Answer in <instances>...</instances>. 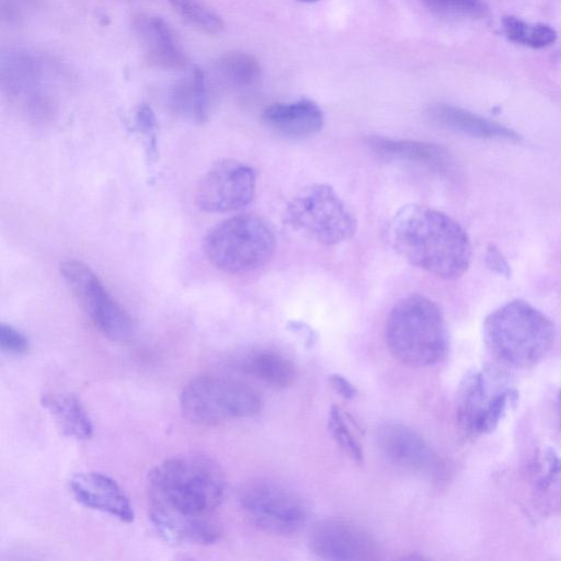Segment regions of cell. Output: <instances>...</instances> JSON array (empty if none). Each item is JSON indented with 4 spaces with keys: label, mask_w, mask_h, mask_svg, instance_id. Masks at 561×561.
Segmentation results:
<instances>
[{
    "label": "cell",
    "mask_w": 561,
    "mask_h": 561,
    "mask_svg": "<svg viewBox=\"0 0 561 561\" xmlns=\"http://www.w3.org/2000/svg\"><path fill=\"white\" fill-rule=\"evenodd\" d=\"M242 367L274 389L288 388L297 378V368L291 359L274 350H262L248 355Z\"/></svg>",
    "instance_id": "21"
},
{
    "label": "cell",
    "mask_w": 561,
    "mask_h": 561,
    "mask_svg": "<svg viewBox=\"0 0 561 561\" xmlns=\"http://www.w3.org/2000/svg\"><path fill=\"white\" fill-rule=\"evenodd\" d=\"M526 482L530 513L561 518V457L552 449L540 451L527 467Z\"/></svg>",
    "instance_id": "14"
},
{
    "label": "cell",
    "mask_w": 561,
    "mask_h": 561,
    "mask_svg": "<svg viewBox=\"0 0 561 561\" xmlns=\"http://www.w3.org/2000/svg\"><path fill=\"white\" fill-rule=\"evenodd\" d=\"M501 23L506 37L515 44L531 48H543L553 44L557 39V32L547 24L528 23L514 15H504Z\"/></svg>",
    "instance_id": "23"
},
{
    "label": "cell",
    "mask_w": 561,
    "mask_h": 561,
    "mask_svg": "<svg viewBox=\"0 0 561 561\" xmlns=\"http://www.w3.org/2000/svg\"><path fill=\"white\" fill-rule=\"evenodd\" d=\"M385 339L389 352L404 365L427 367L448 350L447 327L439 307L422 295H411L390 310Z\"/></svg>",
    "instance_id": "4"
},
{
    "label": "cell",
    "mask_w": 561,
    "mask_h": 561,
    "mask_svg": "<svg viewBox=\"0 0 561 561\" xmlns=\"http://www.w3.org/2000/svg\"><path fill=\"white\" fill-rule=\"evenodd\" d=\"M300 2H307V3H311V2H316V1H319V0H298Z\"/></svg>",
    "instance_id": "33"
},
{
    "label": "cell",
    "mask_w": 561,
    "mask_h": 561,
    "mask_svg": "<svg viewBox=\"0 0 561 561\" xmlns=\"http://www.w3.org/2000/svg\"><path fill=\"white\" fill-rule=\"evenodd\" d=\"M328 430L340 449L354 462L360 465L364 460L362 445L353 432L348 419L337 405H332L329 411Z\"/></svg>",
    "instance_id": "26"
},
{
    "label": "cell",
    "mask_w": 561,
    "mask_h": 561,
    "mask_svg": "<svg viewBox=\"0 0 561 561\" xmlns=\"http://www.w3.org/2000/svg\"><path fill=\"white\" fill-rule=\"evenodd\" d=\"M307 545L320 559L373 561L381 558L378 541L362 526L343 518L318 520L309 530Z\"/></svg>",
    "instance_id": "12"
},
{
    "label": "cell",
    "mask_w": 561,
    "mask_h": 561,
    "mask_svg": "<svg viewBox=\"0 0 561 561\" xmlns=\"http://www.w3.org/2000/svg\"><path fill=\"white\" fill-rule=\"evenodd\" d=\"M329 382L333 390L345 400H352L357 396L355 386L340 374L330 375Z\"/></svg>",
    "instance_id": "30"
},
{
    "label": "cell",
    "mask_w": 561,
    "mask_h": 561,
    "mask_svg": "<svg viewBox=\"0 0 561 561\" xmlns=\"http://www.w3.org/2000/svg\"><path fill=\"white\" fill-rule=\"evenodd\" d=\"M432 13L446 18L481 19L488 7L483 0H422Z\"/></svg>",
    "instance_id": "27"
},
{
    "label": "cell",
    "mask_w": 561,
    "mask_h": 561,
    "mask_svg": "<svg viewBox=\"0 0 561 561\" xmlns=\"http://www.w3.org/2000/svg\"><path fill=\"white\" fill-rule=\"evenodd\" d=\"M238 501L245 516L270 534H296L308 518V508L300 495L268 478L245 482L239 490Z\"/></svg>",
    "instance_id": "9"
},
{
    "label": "cell",
    "mask_w": 561,
    "mask_h": 561,
    "mask_svg": "<svg viewBox=\"0 0 561 561\" xmlns=\"http://www.w3.org/2000/svg\"><path fill=\"white\" fill-rule=\"evenodd\" d=\"M262 119L282 135L301 137L318 133L323 126L324 115L317 103L301 99L267 106Z\"/></svg>",
    "instance_id": "19"
},
{
    "label": "cell",
    "mask_w": 561,
    "mask_h": 561,
    "mask_svg": "<svg viewBox=\"0 0 561 561\" xmlns=\"http://www.w3.org/2000/svg\"><path fill=\"white\" fill-rule=\"evenodd\" d=\"M183 414L198 425H215L228 420L256 415L261 399L248 385L218 376L190 380L180 394Z\"/></svg>",
    "instance_id": "8"
},
{
    "label": "cell",
    "mask_w": 561,
    "mask_h": 561,
    "mask_svg": "<svg viewBox=\"0 0 561 561\" xmlns=\"http://www.w3.org/2000/svg\"><path fill=\"white\" fill-rule=\"evenodd\" d=\"M136 128L146 138L148 153L156 154V128L157 121L153 111L147 104H141L136 111Z\"/></svg>",
    "instance_id": "28"
},
{
    "label": "cell",
    "mask_w": 561,
    "mask_h": 561,
    "mask_svg": "<svg viewBox=\"0 0 561 561\" xmlns=\"http://www.w3.org/2000/svg\"><path fill=\"white\" fill-rule=\"evenodd\" d=\"M275 236L264 220L238 215L213 227L205 237L204 251L218 270L244 274L266 265L274 255Z\"/></svg>",
    "instance_id": "5"
},
{
    "label": "cell",
    "mask_w": 561,
    "mask_h": 561,
    "mask_svg": "<svg viewBox=\"0 0 561 561\" xmlns=\"http://www.w3.org/2000/svg\"><path fill=\"white\" fill-rule=\"evenodd\" d=\"M366 142L381 158L408 161L439 172L448 170L451 164L448 150L433 142L382 136H371Z\"/></svg>",
    "instance_id": "18"
},
{
    "label": "cell",
    "mask_w": 561,
    "mask_h": 561,
    "mask_svg": "<svg viewBox=\"0 0 561 561\" xmlns=\"http://www.w3.org/2000/svg\"><path fill=\"white\" fill-rule=\"evenodd\" d=\"M168 1L196 30L208 35H217L222 32L225 26L222 19L202 0Z\"/></svg>",
    "instance_id": "25"
},
{
    "label": "cell",
    "mask_w": 561,
    "mask_h": 561,
    "mask_svg": "<svg viewBox=\"0 0 561 561\" xmlns=\"http://www.w3.org/2000/svg\"><path fill=\"white\" fill-rule=\"evenodd\" d=\"M382 456L393 466L415 473L434 474L438 470L437 455L426 440L409 426L387 422L376 434Z\"/></svg>",
    "instance_id": "13"
},
{
    "label": "cell",
    "mask_w": 561,
    "mask_h": 561,
    "mask_svg": "<svg viewBox=\"0 0 561 561\" xmlns=\"http://www.w3.org/2000/svg\"><path fill=\"white\" fill-rule=\"evenodd\" d=\"M134 31L150 64L171 70L185 67V53L162 18L141 14L134 20Z\"/></svg>",
    "instance_id": "17"
},
{
    "label": "cell",
    "mask_w": 561,
    "mask_h": 561,
    "mask_svg": "<svg viewBox=\"0 0 561 561\" xmlns=\"http://www.w3.org/2000/svg\"><path fill=\"white\" fill-rule=\"evenodd\" d=\"M285 221L304 237L325 247L350 240L356 232L354 213L327 183L302 187L288 202Z\"/></svg>",
    "instance_id": "7"
},
{
    "label": "cell",
    "mask_w": 561,
    "mask_h": 561,
    "mask_svg": "<svg viewBox=\"0 0 561 561\" xmlns=\"http://www.w3.org/2000/svg\"><path fill=\"white\" fill-rule=\"evenodd\" d=\"M255 190L256 175L250 165L224 159L214 163L199 180L196 203L208 213L236 211L252 202Z\"/></svg>",
    "instance_id": "11"
},
{
    "label": "cell",
    "mask_w": 561,
    "mask_h": 561,
    "mask_svg": "<svg viewBox=\"0 0 561 561\" xmlns=\"http://www.w3.org/2000/svg\"><path fill=\"white\" fill-rule=\"evenodd\" d=\"M517 389L508 376L494 367L470 370L456 397V422L466 437L493 432L516 403Z\"/></svg>",
    "instance_id": "6"
},
{
    "label": "cell",
    "mask_w": 561,
    "mask_h": 561,
    "mask_svg": "<svg viewBox=\"0 0 561 561\" xmlns=\"http://www.w3.org/2000/svg\"><path fill=\"white\" fill-rule=\"evenodd\" d=\"M60 274L91 322L103 335L116 342L131 337L133 319L87 264L68 260L60 265Z\"/></svg>",
    "instance_id": "10"
},
{
    "label": "cell",
    "mask_w": 561,
    "mask_h": 561,
    "mask_svg": "<svg viewBox=\"0 0 561 561\" xmlns=\"http://www.w3.org/2000/svg\"><path fill=\"white\" fill-rule=\"evenodd\" d=\"M389 242L411 265L443 279L462 276L471 261L465 229L448 215L428 206H403L392 218Z\"/></svg>",
    "instance_id": "2"
},
{
    "label": "cell",
    "mask_w": 561,
    "mask_h": 561,
    "mask_svg": "<svg viewBox=\"0 0 561 561\" xmlns=\"http://www.w3.org/2000/svg\"><path fill=\"white\" fill-rule=\"evenodd\" d=\"M75 500L81 505L106 513L123 523L134 520L135 514L129 499L111 477L96 472H80L69 481Z\"/></svg>",
    "instance_id": "15"
},
{
    "label": "cell",
    "mask_w": 561,
    "mask_h": 561,
    "mask_svg": "<svg viewBox=\"0 0 561 561\" xmlns=\"http://www.w3.org/2000/svg\"><path fill=\"white\" fill-rule=\"evenodd\" d=\"M0 345L3 351L12 354H23L30 347L27 337L5 323L0 325Z\"/></svg>",
    "instance_id": "29"
},
{
    "label": "cell",
    "mask_w": 561,
    "mask_h": 561,
    "mask_svg": "<svg viewBox=\"0 0 561 561\" xmlns=\"http://www.w3.org/2000/svg\"><path fill=\"white\" fill-rule=\"evenodd\" d=\"M174 106L196 122H204L208 115V92L202 70L195 68L175 85L172 93Z\"/></svg>",
    "instance_id": "22"
},
{
    "label": "cell",
    "mask_w": 561,
    "mask_h": 561,
    "mask_svg": "<svg viewBox=\"0 0 561 561\" xmlns=\"http://www.w3.org/2000/svg\"><path fill=\"white\" fill-rule=\"evenodd\" d=\"M553 322L529 302L515 299L493 310L484 320L483 339L488 350L502 364L531 367L553 346Z\"/></svg>",
    "instance_id": "3"
},
{
    "label": "cell",
    "mask_w": 561,
    "mask_h": 561,
    "mask_svg": "<svg viewBox=\"0 0 561 561\" xmlns=\"http://www.w3.org/2000/svg\"><path fill=\"white\" fill-rule=\"evenodd\" d=\"M41 403L64 435L80 440L92 436V421L76 396L50 392L42 397Z\"/></svg>",
    "instance_id": "20"
},
{
    "label": "cell",
    "mask_w": 561,
    "mask_h": 561,
    "mask_svg": "<svg viewBox=\"0 0 561 561\" xmlns=\"http://www.w3.org/2000/svg\"><path fill=\"white\" fill-rule=\"evenodd\" d=\"M216 69L227 83L239 88L252 85L261 75L257 59L241 51L221 56L216 64Z\"/></svg>",
    "instance_id": "24"
},
{
    "label": "cell",
    "mask_w": 561,
    "mask_h": 561,
    "mask_svg": "<svg viewBox=\"0 0 561 561\" xmlns=\"http://www.w3.org/2000/svg\"><path fill=\"white\" fill-rule=\"evenodd\" d=\"M226 494L220 466L203 455L163 460L148 476L149 516L172 543L209 545L221 535L215 518Z\"/></svg>",
    "instance_id": "1"
},
{
    "label": "cell",
    "mask_w": 561,
    "mask_h": 561,
    "mask_svg": "<svg viewBox=\"0 0 561 561\" xmlns=\"http://www.w3.org/2000/svg\"><path fill=\"white\" fill-rule=\"evenodd\" d=\"M433 126L453 133L489 140L518 141L513 129L476 113L446 103H433L424 111Z\"/></svg>",
    "instance_id": "16"
},
{
    "label": "cell",
    "mask_w": 561,
    "mask_h": 561,
    "mask_svg": "<svg viewBox=\"0 0 561 561\" xmlns=\"http://www.w3.org/2000/svg\"><path fill=\"white\" fill-rule=\"evenodd\" d=\"M557 412H558V421L561 428V388L558 393V401H557Z\"/></svg>",
    "instance_id": "32"
},
{
    "label": "cell",
    "mask_w": 561,
    "mask_h": 561,
    "mask_svg": "<svg viewBox=\"0 0 561 561\" xmlns=\"http://www.w3.org/2000/svg\"><path fill=\"white\" fill-rule=\"evenodd\" d=\"M485 262L486 265L495 273L503 276L510 275V265L496 247L489 245L485 253Z\"/></svg>",
    "instance_id": "31"
}]
</instances>
